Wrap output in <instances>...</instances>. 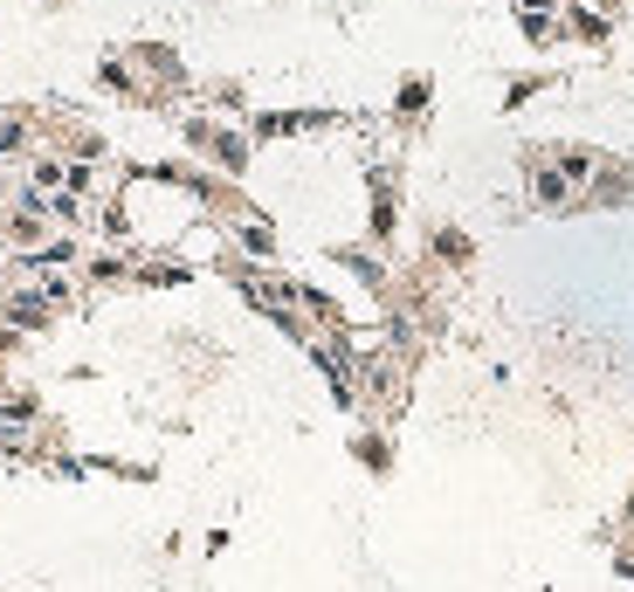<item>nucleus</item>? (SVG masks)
Listing matches in <instances>:
<instances>
[{
    "label": "nucleus",
    "instance_id": "nucleus-5",
    "mask_svg": "<svg viewBox=\"0 0 634 592\" xmlns=\"http://www.w3.org/2000/svg\"><path fill=\"white\" fill-rule=\"evenodd\" d=\"M587 8H600V14H614V8H621V0H587Z\"/></svg>",
    "mask_w": 634,
    "mask_h": 592
},
{
    "label": "nucleus",
    "instance_id": "nucleus-1",
    "mask_svg": "<svg viewBox=\"0 0 634 592\" xmlns=\"http://www.w3.org/2000/svg\"><path fill=\"white\" fill-rule=\"evenodd\" d=\"M566 14H572V29L587 35V42H607V21H600V8H587V0H572Z\"/></svg>",
    "mask_w": 634,
    "mask_h": 592
},
{
    "label": "nucleus",
    "instance_id": "nucleus-4",
    "mask_svg": "<svg viewBox=\"0 0 634 592\" xmlns=\"http://www.w3.org/2000/svg\"><path fill=\"white\" fill-rule=\"evenodd\" d=\"M0 414H8V421H35V400L29 393H8V400H0Z\"/></svg>",
    "mask_w": 634,
    "mask_h": 592
},
{
    "label": "nucleus",
    "instance_id": "nucleus-3",
    "mask_svg": "<svg viewBox=\"0 0 634 592\" xmlns=\"http://www.w3.org/2000/svg\"><path fill=\"white\" fill-rule=\"evenodd\" d=\"M552 166H559L566 179H587V172H593V152H579V145H566V152H559V159H552Z\"/></svg>",
    "mask_w": 634,
    "mask_h": 592
},
{
    "label": "nucleus",
    "instance_id": "nucleus-2",
    "mask_svg": "<svg viewBox=\"0 0 634 592\" xmlns=\"http://www.w3.org/2000/svg\"><path fill=\"white\" fill-rule=\"evenodd\" d=\"M8 235H14V248H35V242H42V214H29V208H21V214L8 221Z\"/></svg>",
    "mask_w": 634,
    "mask_h": 592
}]
</instances>
